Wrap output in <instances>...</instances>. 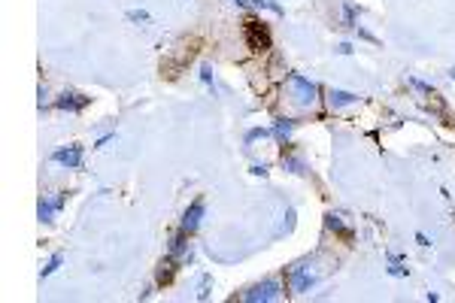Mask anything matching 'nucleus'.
<instances>
[{
    "mask_svg": "<svg viewBox=\"0 0 455 303\" xmlns=\"http://www.w3.org/2000/svg\"><path fill=\"white\" fill-rule=\"evenodd\" d=\"M288 85H291V94H294V100H297V103H304V106H313V103H316V97H319L316 82H310V79H304V76L291 73V76H288Z\"/></svg>",
    "mask_w": 455,
    "mask_h": 303,
    "instance_id": "1",
    "label": "nucleus"
},
{
    "mask_svg": "<svg viewBox=\"0 0 455 303\" xmlns=\"http://www.w3.org/2000/svg\"><path fill=\"white\" fill-rule=\"evenodd\" d=\"M243 300L246 303H270V300H280V282L276 279H264L258 285H252L249 291H243Z\"/></svg>",
    "mask_w": 455,
    "mask_h": 303,
    "instance_id": "2",
    "label": "nucleus"
},
{
    "mask_svg": "<svg viewBox=\"0 0 455 303\" xmlns=\"http://www.w3.org/2000/svg\"><path fill=\"white\" fill-rule=\"evenodd\" d=\"M64 203H67V194H61V191L43 194V197H40V206H37V215H40V222L52 225V222H55V215L61 212V206H64Z\"/></svg>",
    "mask_w": 455,
    "mask_h": 303,
    "instance_id": "3",
    "label": "nucleus"
},
{
    "mask_svg": "<svg viewBox=\"0 0 455 303\" xmlns=\"http://www.w3.org/2000/svg\"><path fill=\"white\" fill-rule=\"evenodd\" d=\"M246 40H249V49H252V52L270 49V31L264 27V21L249 18V21H246Z\"/></svg>",
    "mask_w": 455,
    "mask_h": 303,
    "instance_id": "4",
    "label": "nucleus"
},
{
    "mask_svg": "<svg viewBox=\"0 0 455 303\" xmlns=\"http://www.w3.org/2000/svg\"><path fill=\"white\" fill-rule=\"evenodd\" d=\"M52 161L67 167V170H82V146H67V149H55L52 152Z\"/></svg>",
    "mask_w": 455,
    "mask_h": 303,
    "instance_id": "5",
    "label": "nucleus"
},
{
    "mask_svg": "<svg viewBox=\"0 0 455 303\" xmlns=\"http://www.w3.org/2000/svg\"><path fill=\"white\" fill-rule=\"evenodd\" d=\"M288 282H291V291L304 294V291H310V285L316 282V273H313L307 264H297V267H291V273H288Z\"/></svg>",
    "mask_w": 455,
    "mask_h": 303,
    "instance_id": "6",
    "label": "nucleus"
},
{
    "mask_svg": "<svg viewBox=\"0 0 455 303\" xmlns=\"http://www.w3.org/2000/svg\"><path fill=\"white\" fill-rule=\"evenodd\" d=\"M88 103H91V97H88V94H79V91H64L55 100V106L64 109V113H82Z\"/></svg>",
    "mask_w": 455,
    "mask_h": 303,
    "instance_id": "7",
    "label": "nucleus"
},
{
    "mask_svg": "<svg viewBox=\"0 0 455 303\" xmlns=\"http://www.w3.org/2000/svg\"><path fill=\"white\" fill-rule=\"evenodd\" d=\"M204 209H207V203H204V197H197L188 209H185V215H182V231L185 234H191V231H197L200 228V218H204Z\"/></svg>",
    "mask_w": 455,
    "mask_h": 303,
    "instance_id": "8",
    "label": "nucleus"
},
{
    "mask_svg": "<svg viewBox=\"0 0 455 303\" xmlns=\"http://www.w3.org/2000/svg\"><path fill=\"white\" fill-rule=\"evenodd\" d=\"M328 103H331V109H340V106H349V103H358V94H352V91H340V88H334V91L328 94Z\"/></svg>",
    "mask_w": 455,
    "mask_h": 303,
    "instance_id": "9",
    "label": "nucleus"
},
{
    "mask_svg": "<svg viewBox=\"0 0 455 303\" xmlns=\"http://www.w3.org/2000/svg\"><path fill=\"white\" fill-rule=\"evenodd\" d=\"M61 264H64V252H55V255L49 258V264H46V267L40 270V279H49V276L55 273V270L61 267Z\"/></svg>",
    "mask_w": 455,
    "mask_h": 303,
    "instance_id": "10",
    "label": "nucleus"
},
{
    "mask_svg": "<svg viewBox=\"0 0 455 303\" xmlns=\"http://www.w3.org/2000/svg\"><path fill=\"white\" fill-rule=\"evenodd\" d=\"M294 130V121L288 119H276V124H273V136H280V140H288V133Z\"/></svg>",
    "mask_w": 455,
    "mask_h": 303,
    "instance_id": "11",
    "label": "nucleus"
},
{
    "mask_svg": "<svg viewBox=\"0 0 455 303\" xmlns=\"http://www.w3.org/2000/svg\"><path fill=\"white\" fill-rule=\"evenodd\" d=\"M182 234H185V231H182ZM182 234H179V237H173V240H170V255H173V258H182V255L188 252V240H185Z\"/></svg>",
    "mask_w": 455,
    "mask_h": 303,
    "instance_id": "12",
    "label": "nucleus"
},
{
    "mask_svg": "<svg viewBox=\"0 0 455 303\" xmlns=\"http://www.w3.org/2000/svg\"><path fill=\"white\" fill-rule=\"evenodd\" d=\"M389 273H392V276H407L403 258H398V255H389Z\"/></svg>",
    "mask_w": 455,
    "mask_h": 303,
    "instance_id": "13",
    "label": "nucleus"
},
{
    "mask_svg": "<svg viewBox=\"0 0 455 303\" xmlns=\"http://www.w3.org/2000/svg\"><path fill=\"white\" fill-rule=\"evenodd\" d=\"M128 21H140V24H146V21H149V12H146V9H128Z\"/></svg>",
    "mask_w": 455,
    "mask_h": 303,
    "instance_id": "14",
    "label": "nucleus"
},
{
    "mask_svg": "<svg viewBox=\"0 0 455 303\" xmlns=\"http://www.w3.org/2000/svg\"><path fill=\"white\" fill-rule=\"evenodd\" d=\"M267 133H273V130H267V127H255V130L246 133V143H252V140H258V136H267Z\"/></svg>",
    "mask_w": 455,
    "mask_h": 303,
    "instance_id": "15",
    "label": "nucleus"
},
{
    "mask_svg": "<svg viewBox=\"0 0 455 303\" xmlns=\"http://www.w3.org/2000/svg\"><path fill=\"white\" fill-rule=\"evenodd\" d=\"M200 79H204L207 85H213V67H210V64H204V67H200Z\"/></svg>",
    "mask_w": 455,
    "mask_h": 303,
    "instance_id": "16",
    "label": "nucleus"
},
{
    "mask_svg": "<svg viewBox=\"0 0 455 303\" xmlns=\"http://www.w3.org/2000/svg\"><path fill=\"white\" fill-rule=\"evenodd\" d=\"M410 85H413V88H419L422 94H431V85H428V82H422V79H410Z\"/></svg>",
    "mask_w": 455,
    "mask_h": 303,
    "instance_id": "17",
    "label": "nucleus"
},
{
    "mask_svg": "<svg viewBox=\"0 0 455 303\" xmlns=\"http://www.w3.org/2000/svg\"><path fill=\"white\" fill-rule=\"evenodd\" d=\"M113 140H115V133H107V136H100V140H97V149H104V146H110Z\"/></svg>",
    "mask_w": 455,
    "mask_h": 303,
    "instance_id": "18",
    "label": "nucleus"
},
{
    "mask_svg": "<svg viewBox=\"0 0 455 303\" xmlns=\"http://www.w3.org/2000/svg\"><path fill=\"white\" fill-rule=\"evenodd\" d=\"M416 242H419V245H425V249H428V245H431V240H428V237H425V234H422V231H419V234H416Z\"/></svg>",
    "mask_w": 455,
    "mask_h": 303,
    "instance_id": "19",
    "label": "nucleus"
},
{
    "mask_svg": "<svg viewBox=\"0 0 455 303\" xmlns=\"http://www.w3.org/2000/svg\"><path fill=\"white\" fill-rule=\"evenodd\" d=\"M337 52H340V55H352V46H349V43H340Z\"/></svg>",
    "mask_w": 455,
    "mask_h": 303,
    "instance_id": "20",
    "label": "nucleus"
},
{
    "mask_svg": "<svg viewBox=\"0 0 455 303\" xmlns=\"http://www.w3.org/2000/svg\"><path fill=\"white\" fill-rule=\"evenodd\" d=\"M252 173H255V176H264V173H267V167H264V164H255V167H252Z\"/></svg>",
    "mask_w": 455,
    "mask_h": 303,
    "instance_id": "21",
    "label": "nucleus"
},
{
    "mask_svg": "<svg viewBox=\"0 0 455 303\" xmlns=\"http://www.w3.org/2000/svg\"><path fill=\"white\" fill-rule=\"evenodd\" d=\"M234 3H237V6H246V3H249V0H234Z\"/></svg>",
    "mask_w": 455,
    "mask_h": 303,
    "instance_id": "22",
    "label": "nucleus"
},
{
    "mask_svg": "<svg viewBox=\"0 0 455 303\" xmlns=\"http://www.w3.org/2000/svg\"><path fill=\"white\" fill-rule=\"evenodd\" d=\"M449 79H455V67H452V70H449Z\"/></svg>",
    "mask_w": 455,
    "mask_h": 303,
    "instance_id": "23",
    "label": "nucleus"
}]
</instances>
